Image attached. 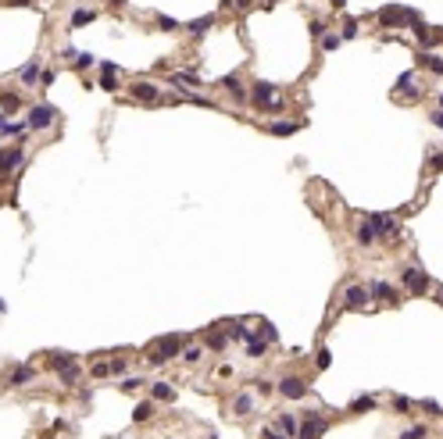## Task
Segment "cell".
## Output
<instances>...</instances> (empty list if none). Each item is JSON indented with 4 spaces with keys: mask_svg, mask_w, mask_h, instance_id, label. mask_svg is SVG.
<instances>
[{
    "mask_svg": "<svg viewBox=\"0 0 443 439\" xmlns=\"http://www.w3.org/2000/svg\"><path fill=\"white\" fill-rule=\"evenodd\" d=\"M411 15V8H400V4H386L379 8V25L386 29H397V25H404V18Z\"/></svg>",
    "mask_w": 443,
    "mask_h": 439,
    "instance_id": "obj_1",
    "label": "cell"
},
{
    "mask_svg": "<svg viewBox=\"0 0 443 439\" xmlns=\"http://www.w3.org/2000/svg\"><path fill=\"white\" fill-rule=\"evenodd\" d=\"M179 350H182V336H168L165 343H161V346H157V350L150 353V361H154V364H165L168 357H175Z\"/></svg>",
    "mask_w": 443,
    "mask_h": 439,
    "instance_id": "obj_2",
    "label": "cell"
},
{
    "mask_svg": "<svg viewBox=\"0 0 443 439\" xmlns=\"http://www.w3.org/2000/svg\"><path fill=\"white\" fill-rule=\"evenodd\" d=\"M54 118H57V111H54L50 104H39V107L29 111V129H47Z\"/></svg>",
    "mask_w": 443,
    "mask_h": 439,
    "instance_id": "obj_3",
    "label": "cell"
},
{
    "mask_svg": "<svg viewBox=\"0 0 443 439\" xmlns=\"http://www.w3.org/2000/svg\"><path fill=\"white\" fill-rule=\"evenodd\" d=\"M368 225L375 229V236H390V239L400 236V225H397V218H390V214H372Z\"/></svg>",
    "mask_w": 443,
    "mask_h": 439,
    "instance_id": "obj_4",
    "label": "cell"
},
{
    "mask_svg": "<svg viewBox=\"0 0 443 439\" xmlns=\"http://www.w3.org/2000/svg\"><path fill=\"white\" fill-rule=\"evenodd\" d=\"M400 282H404L411 293H425V289H429V278H425L418 268H404V271H400Z\"/></svg>",
    "mask_w": 443,
    "mask_h": 439,
    "instance_id": "obj_5",
    "label": "cell"
},
{
    "mask_svg": "<svg viewBox=\"0 0 443 439\" xmlns=\"http://www.w3.org/2000/svg\"><path fill=\"white\" fill-rule=\"evenodd\" d=\"M322 432H326V418H318V414H307L300 421V435L297 439H318Z\"/></svg>",
    "mask_w": 443,
    "mask_h": 439,
    "instance_id": "obj_6",
    "label": "cell"
},
{
    "mask_svg": "<svg viewBox=\"0 0 443 439\" xmlns=\"http://www.w3.org/2000/svg\"><path fill=\"white\" fill-rule=\"evenodd\" d=\"M368 293L365 289H361V286H347V293H343V304L350 307V311H361V307H368Z\"/></svg>",
    "mask_w": 443,
    "mask_h": 439,
    "instance_id": "obj_7",
    "label": "cell"
},
{
    "mask_svg": "<svg viewBox=\"0 0 443 439\" xmlns=\"http://www.w3.org/2000/svg\"><path fill=\"white\" fill-rule=\"evenodd\" d=\"M54 368H57V375H61L65 382H75V379H79V368H75V361H72L68 353H57V357H54Z\"/></svg>",
    "mask_w": 443,
    "mask_h": 439,
    "instance_id": "obj_8",
    "label": "cell"
},
{
    "mask_svg": "<svg viewBox=\"0 0 443 439\" xmlns=\"http://www.w3.org/2000/svg\"><path fill=\"white\" fill-rule=\"evenodd\" d=\"M254 100L265 104V107H272V111H279V97H275L272 83H258V86H254Z\"/></svg>",
    "mask_w": 443,
    "mask_h": 439,
    "instance_id": "obj_9",
    "label": "cell"
},
{
    "mask_svg": "<svg viewBox=\"0 0 443 439\" xmlns=\"http://www.w3.org/2000/svg\"><path fill=\"white\" fill-rule=\"evenodd\" d=\"M304 382L300 379H283V382H279V393H283V396H290V400H300V396H304Z\"/></svg>",
    "mask_w": 443,
    "mask_h": 439,
    "instance_id": "obj_10",
    "label": "cell"
},
{
    "mask_svg": "<svg viewBox=\"0 0 443 439\" xmlns=\"http://www.w3.org/2000/svg\"><path fill=\"white\" fill-rule=\"evenodd\" d=\"M354 239H357L361 247H372V243H375V229H372L368 222H361V225L354 229Z\"/></svg>",
    "mask_w": 443,
    "mask_h": 439,
    "instance_id": "obj_11",
    "label": "cell"
},
{
    "mask_svg": "<svg viewBox=\"0 0 443 439\" xmlns=\"http://www.w3.org/2000/svg\"><path fill=\"white\" fill-rule=\"evenodd\" d=\"M275 425H279V432H283V435H290V439H293V435H300V421H297L293 414H283Z\"/></svg>",
    "mask_w": 443,
    "mask_h": 439,
    "instance_id": "obj_12",
    "label": "cell"
},
{
    "mask_svg": "<svg viewBox=\"0 0 443 439\" xmlns=\"http://www.w3.org/2000/svg\"><path fill=\"white\" fill-rule=\"evenodd\" d=\"M368 297H372V300H397V293H393V286H390V282H372Z\"/></svg>",
    "mask_w": 443,
    "mask_h": 439,
    "instance_id": "obj_13",
    "label": "cell"
},
{
    "mask_svg": "<svg viewBox=\"0 0 443 439\" xmlns=\"http://www.w3.org/2000/svg\"><path fill=\"white\" fill-rule=\"evenodd\" d=\"M232 407H236V414H250L254 411V393H239Z\"/></svg>",
    "mask_w": 443,
    "mask_h": 439,
    "instance_id": "obj_14",
    "label": "cell"
},
{
    "mask_svg": "<svg viewBox=\"0 0 443 439\" xmlns=\"http://www.w3.org/2000/svg\"><path fill=\"white\" fill-rule=\"evenodd\" d=\"M36 79H43V75H39V61H29V64L22 68V83H25V86H32Z\"/></svg>",
    "mask_w": 443,
    "mask_h": 439,
    "instance_id": "obj_15",
    "label": "cell"
},
{
    "mask_svg": "<svg viewBox=\"0 0 443 439\" xmlns=\"http://www.w3.org/2000/svg\"><path fill=\"white\" fill-rule=\"evenodd\" d=\"M211 22H215L211 15H204V18H193V22H189V32H193V36H204V32L211 29Z\"/></svg>",
    "mask_w": 443,
    "mask_h": 439,
    "instance_id": "obj_16",
    "label": "cell"
},
{
    "mask_svg": "<svg viewBox=\"0 0 443 439\" xmlns=\"http://www.w3.org/2000/svg\"><path fill=\"white\" fill-rule=\"evenodd\" d=\"M133 97H136V100H154L157 90H154L150 83H140V86H133Z\"/></svg>",
    "mask_w": 443,
    "mask_h": 439,
    "instance_id": "obj_17",
    "label": "cell"
},
{
    "mask_svg": "<svg viewBox=\"0 0 443 439\" xmlns=\"http://www.w3.org/2000/svg\"><path fill=\"white\" fill-rule=\"evenodd\" d=\"M32 379H36L32 368H15V372H11V382H15V386H25V382H32Z\"/></svg>",
    "mask_w": 443,
    "mask_h": 439,
    "instance_id": "obj_18",
    "label": "cell"
},
{
    "mask_svg": "<svg viewBox=\"0 0 443 439\" xmlns=\"http://www.w3.org/2000/svg\"><path fill=\"white\" fill-rule=\"evenodd\" d=\"M86 22H93V11H90V8H79V11L72 15V29H83Z\"/></svg>",
    "mask_w": 443,
    "mask_h": 439,
    "instance_id": "obj_19",
    "label": "cell"
},
{
    "mask_svg": "<svg viewBox=\"0 0 443 439\" xmlns=\"http://www.w3.org/2000/svg\"><path fill=\"white\" fill-rule=\"evenodd\" d=\"M18 165H22V150H8V154H4V168H8V172H18Z\"/></svg>",
    "mask_w": 443,
    "mask_h": 439,
    "instance_id": "obj_20",
    "label": "cell"
},
{
    "mask_svg": "<svg viewBox=\"0 0 443 439\" xmlns=\"http://www.w3.org/2000/svg\"><path fill=\"white\" fill-rule=\"evenodd\" d=\"M100 86H104V90H114V86H118V83H114V64H111V61H104V79H100Z\"/></svg>",
    "mask_w": 443,
    "mask_h": 439,
    "instance_id": "obj_21",
    "label": "cell"
},
{
    "mask_svg": "<svg viewBox=\"0 0 443 439\" xmlns=\"http://www.w3.org/2000/svg\"><path fill=\"white\" fill-rule=\"evenodd\" d=\"M150 393L157 396V400H165V404H168V400H175V393H172V386H165V382H157V386H154Z\"/></svg>",
    "mask_w": 443,
    "mask_h": 439,
    "instance_id": "obj_22",
    "label": "cell"
},
{
    "mask_svg": "<svg viewBox=\"0 0 443 439\" xmlns=\"http://www.w3.org/2000/svg\"><path fill=\"white\" fill-rule=\"evenodd\" d=\"M107 375H114V361H100V364H93V379H107Z\"/></svg>",
    "mask_w": 443,
    "mask_h": 439,
    "instance_id": "obj_23",
    "label": "cell"
},
{
    "mask_svg": "<svg viewBox=\"0 0 443 439\" xmlns=\"http://www.w3.org/2000/svg\"><path fill=\"white\" fill-rule=\"evenodd\" d=\"M372 407H375V396H361V400L350 404V411H357V414H361V411H372Z\"/></svg>",
    "mask_w": 443,
    "mask_h": 439,
    "instance_id": "obj_24",
    "label": "cell"
},
{
    "mask_svg": "<svg viewBox=\"0 0 443 439\" xmlns=\"http://www.w3.org/2000/svg\"><path fill=\"white\" fill-rule=\"evenodd\" d=\"M222 86H225L229 93H236V97H243V86H239V79H236V75H225V79H222Z\"/></svg>",
    "mask_w": 443,
    "mask_h": 439,
    "instance_id": "obj_25",
    "label": "cell"
},
{
    "mask_svg": "<svg viewBox=\"0 0 443 439\" xmlns=\"http://www.w3.org/2000/svg\"><path fill=\"white\" fill-rule=\"evenodd\" d=\"M172 83H175V86H200V83H197V75H189V71H179V75H172Z\"/></svg>",
    "mask_w": 443,
    "mask_h": 439,
    "instance_id": "obj_26",
    "label": "cell"
},
{
    "mask_svg": "<svg viewBox=\"0 0 443 439\" xmlns=\"http://www.w3.org/2000/svg\"><path fill=\"white\" fill-rule=\"evenodd\" d=\"M272 132L275 136H290V132H297V122H279V125H272Z\"/></svg>",
    "mask_w": 443,
    "mask_h": 439,
    "instance_id": "obj_27",
    "label": "cell"
},
{
    "mask_svg": "<svg viewBox=\"0 0 443 439\" xmlns=\"http://www.w3.org/2000/svg\"><path fill=\"white\" fill-rule=\"evenodd\" d=\"M314 364H318V368H329V364H333V353H329V350H318V353H314Z\"/></svg>",
    "mask_w": 443,
    "mask_h": 439,
    "instance_id": "obj_28",
    "label": "cell"
},
{
    "mask_svg": "<svg viewBox=\"0 0 443 439\" xmlns=\"http://www.w3.org/2000/svg\"><path fill=\"white\" fill-rule=\"evenodd\" d=\"M425 432H429L425 425H415V428H408V432H400V439H422Z\"/></svg>",
    "mask_w": 443,
    "mask_h": 439,
    "instance_id": "obj_29",
    "label": "cell"
},
{
    "mask_svg": "<svg viewBox=\"0 0 443 439\" xmlns=\"http://www.w3.org/2000/svg\"><path fill=\"white\" fill-rule=\"evenodd\" d=\"M422 64H429L432 71H443V61H439L436 54H422Z\"/></svg>",
    "mask_w": 443,
    "mask_h": 439,
    "instance_id": "obj_30",
    "label": "cell"
},
{
    "mask_svg": "<svg viewBox=\"0 0 443 439\" xmlns=\"http://www.w3.org/2000/svg\"><path fill=\"white\" fill-rule=\"evenodd\" d=\"M225 343H229V336H222V332H215V336L208 339V346H211V350H225Z\"/></svg>",
    "mask_w": 443,
    "mask_h": 439,
    "instance_id": "obj_31",
    "label": "cell"
},
{
    "mask_svg": "<svg viewBox=\"0 0 443 439\" xmlns=\"http://www.w3.org/2000/svg\"><path fill=\"white\" fill-rule=\"evenodd\" d=\"M133 418H136V421H147V418H150V404H136Z\"/></svg>",
    "mask_w": 443,
    "mask_h": 439,
    "instance_id": "obj_32",
    "label": "cell"
},
{
    "mask_svg": "<svg viewBox=\"0 0 443 439\" xmlns=\"http://www.w3.org/2000/svg\"><path fill=\"white\" fill-rule=\"evenodd\" d=\"M247 353H250V357H258V353H265V339H254V343L247 346Z\"/></svg>",
    "mask_w": 443,
    "mask_h": 439,
    "instance_id": "obj_33",
    "label": "cell"
},
{
    "mask_svg": "<svg viewBox=\"0 0 443 439\" xmlns=\"http://www.w3.org/2000/svg\"><path fill=\"white\" fill-rule=\"evenodd\" d=\"M90 64H93V54H79L75 57V68H90Z\"/></svg>",
    "mask_w": 443,
    "mask_h": 439,
    "instance_id": "obj_34",
    "label": "cell"
},
{
    "mask_svg": "<svg viewBox=\"0 0 443 439\" xmlns=\"http://www.w3.org/2000/svg\"><path fill=\"white\" fill-rule=\"evenodd\" d=\"M182 357H186V361H197V357H200V346H186Z\"/></svg>",
    "mask_w": 443,
    "mask_h": 439,
    "instance_id": "obj_35",
    "label": "cell"
},
{
    "mask_svg": "<svg viewBox=\"0 0 443 439\" xmlns=\"http://www.w3.org/2000/svg\"><path fill=\"white\" fill-rule=\"evenodd\" d=\"M393 407H397V411H408V407H411V400H408V396H397Z\"/></svg>",
    "mask_w": 443,
    "mask_h": 439,
    "instance_id": "obj_36",
    "label": "cell"
},
{
    "mask_svg": "<svg viewBox=\"0 0 443 439\" xmlns=\"http://www.w3.org/2000/svg\"><path fill=\"white\" fill-rule=\"evenodd\" d=\"M397 83H400V86H411V83H415V71H404V75L397 79Z\"/></svg>",
    "mask_w": 443,
    "mask_h": 439,
    "instance_id": "obj_37",
    "label": "cell"
},
{
    "mask_svg": "<svg viewBox=\"0 0 443 439\" xmlns=\"http://www.w3.org/2000/svg\"><path fill=\"white\" fill-rule=\"evenodd\" d=\"M343 36H347V39L357 36V22H347V25H343Z\"/></svg>",
    "mask_w": 443,
    "mask_h": 439,
    "instance_id": "obj_38",
    "label": "cell"
},
{
    "mask_svg": "<svg viewBox=\"0 0 443 439\" xmlns=\"http://www.w3.org/2000/svg\"><path fill=\"white\" fill-rule=\"evenodd\" d=\"M340 47V36H326V50H336Z\"/></svg>",
    "mask_w": 443,
    "mask_h": 439,
    "instance_id": "obj_39",
    "label": "cell"
},
{
    "mask_svg": "<svg viewBox=\"0 0 443 439\" xmlns=\"http://www.w3.org/2000/svg\"><path fill=\"white\" fill-rule=\"evenodd\" d=\"M432 122H436V125L443 129V111H436V114H432Z\"/></svg>",
    "mask_w": 443,
    "mask_h": 439,
    "instance_id": "obj_40",
    "label": "cell"
},
{
    "mask_svg": "<svg viewBox=\"0 0 443 439\" xmlns=\"http://www.w3.org/2000/svg\"><path fill=\"white\" fill-rule=\"evenodd\" d=\"M439 304H443V293H439Z\"/></svg>",
    "mask_w": 443,
    "mask_h": 439,
    "instance_id": "obj_41",
    "label": "cell"
}]
</instances>
